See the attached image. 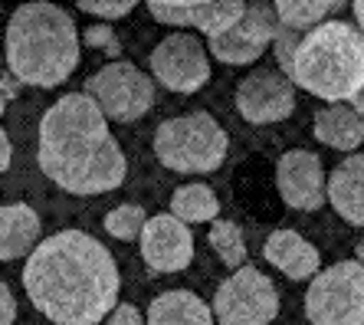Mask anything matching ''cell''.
<instances>
[{"mask_svg":"<svg viewBox=\"0 0 364 325\" xmlns=\"http://www.w3.org/2000/svg\"><path fill=\"white\" fill-rule=\"evenodd\" d=\"M141 257L154 273H181L194 260V230L171 214L148 217L138 233Z\"/></svg>","mask_w":364,"mask_h":325,"instance_id":"12","label":"cell"},{"mask_svg":"<svg viewBox=\"0 0 364 325\" xmlns=\"http://www.w3.org/2000/svg\"><path fill=\"white\" fill-rule=\"evenodd\" d=\"M325 197L335 207V214L351 227L364 223V158L348 154L331 174H325Z\"/></svg>","mask_w":364,"mask_h":325,"instance_id":"16","label":"cell"},{"mask_svg":"<svg viewBox=\"0 0 364 325\" xmlns=\"http://www.w3.org/2000/svg\"><path fill=\"white\" fill-rule=\"evenodd\" d=\"M207 240H210V247L217 250V257H220V263L227 266V270L246 266V240H243V230H240L233 220H220V217L210 220Z\"/></svg>","mask_w":364,"mask_h":325,"instance_id":"22","label":"cell"},{"mask_svg":"<svg viewBox=\"0 0 364 325\" xmlns=\"http://www.w3.org/2000/svg\"><path fill=\"white\" fill-rule=\"evenodd\" d=\"M230 138L210 112H191L158 125L154 158L181 174H210L227 158Z\"/></svg>","mask_w":364,"mask_h":325,"instance_id":"5","label":"cell"},{"mask_svg":"<svg viewBox=\"0 0 364 325\" xmlns=\"http://www.w3.org/2000/svg\"><path fill=\"white\" fill-rule=\"evenodd\" d=\"M79 10L82 14H92V17L102 20H115V17H125L135 10L132 0H79Z\"/></svg>","mask_w":364,"mask_h":325,"instance_id":"25","label":"cell"},{"mask_svg":"<svg viewBox=\"0 0 364 325\" xmlns=\"http://www.w3.org/2000/svg\"><path fill=\"white\" fill-rule=\"evenodd\" d=\"M286 79L328 105H348L361 115L364 99V36L348 20H325L292 50Z\"/></svg>","mask_w":364,"mask_h":325,"instance_id":"4","label":"cell"},{"mask_svg":"<svg viewBox=\"0 0 364 325\" xmlns=\"http://www.w3.org/2000/svg\"><path fill=\"white\" fill-rule=\"evenodd\" d=\"M7 69L20 86L56 89L79 66V30L63 7L20 4L7 23Z\"/></svg>","mask_w":364,"mask_h":325,"instance_id":"3","label":"cell"},{"mask_svg":"<svg viewBox=\"0 0 364 325\" xmlns=\"http://www.w3.org/2000/svg\"><path fill=\"white\" fill-rule=\"evenodd\" d=\"M151 73L164 89L191 95L210 82V60L197 36L171 33L151 50Z\"/></svg>","mask_w":364,"mask_h":325,"instance_id":"9","label":"cell"},{"mask_svg":"<svg viewBox=\"0 0 364 325\" xmlns=\"http://www.w3.org/2000/svg\"><path fill=\"white\" fill-rule=\"evenodd\" d=\"M10 158H14V145H10V138H7V132L0 129V174L10 168Z\"/></svg>","mask_w":364,"mask_h":325,"instance_id":"29","label":"cell"},{"mask_svg":"<svg viewBox=\"0 0 364 325\" xmlns=\"http://www.w3.org/2000/svg\"><path fill=\"white\" fill-rule=\"evenodd\" d=\"M7 105H10V99H7V92H4V89H0V115H4V112H7Z\"/></svg>","mask_w":364,"mask_h":325,"instance_id":"31","label":"cell"},{"mask_svg":"<svg viewBox=\"0 0 364 325\" xmlns=\"http://www.w3.org/2000/svg\"><path fill=\"white\" fill-rule=\"evenodd\" d=\"M82 95H89L95 102V109L102 112L105 122H138L144 119L154 105V82L144 76L135 63L115 60L105 63L99 73L85 79Z\"/></svg>","mask_w":364,"mask_h":325,"instance_id":"7","label":"cell"},{"mask_svg":"<svg viewBox=\"0 0 364 325\" xmlns=\"http://www.w3.org/2000/svg\"><path fill=\"white\" fill-rule=\"evenodd\" d=\"M144 325H213V316L197 292L171 289L151 299Z\"/></svg>","mask_w":364,"mask_h":325,"instance_id":"18","label":"cell"},{"mask_svg":"<svg viewBox=\"0 0 364 325\" xmlns=\"http://www.w3.org/2000/svg\"><path fill=\"white\" fill-rule=\"evenodd\" d=\"M40 240V217L30 204H4L0 207V260L30 257Z\"/></svg>","mask_w":364,"mask_h":325,"instance_id":"17","label":"cell"},{"mask_svg":"<svg viewBox=\"0 0 364 325\" xmlns=\"http://www.w3.org/2000/svg\"><path fill=\"white\" fill-rule=\"evenodd\" d=\"M23 289L56 325H99L119 306V266L95 237L60 230L36 243L23 266Z\"/></svg>","mask_w":364,"mask_h":325,"instance_id":"1","label":"cell"},{"mask_svg":"<svg viewBox=\"0 0 364 325\" xmlns=\"http://www.w3.org/2000/svg\"><path fill=\"white\" fill-rule=\"evenodd\" d=\"M144 220H148V214H144L141 204H122V207H115V211L105 214V230H109L115 240H125L128 243V240H138Z\"/></svg>","mask_w":364,"mask_h":325,"instance_id":"23","label":"cell"},{"mask_svg":"<svg viewBox=\"0 0 364 325\" xmlns=\"http://www.w3.org/2000/svg\"><path fill=\"white\" fill-rule=\"evenodd\" d=\"M82 40H85V46L105 53V56H112V60L122 53V40H119V33H115L109 23H92L89 30H85Z\"/></svg>","mask_w":364,"mask_h":325,"instance_id":"24","label":"cell"},{"mask_svg":"<svg viewBox=\"0 0 364 325\" xmlns=\"http://www.w3.org/2000/svg\"><path fill=\"white\" fill-rule=\"evenodd\" d=\"M263 260L269 266H276L289 279H312V276L318 273V266H322L318 250H315L302 233L289 230V227L269 233V240L263 243Z\"/></svg>","mask_w":364,"mask_h":325,"instance_id":"15","label":"cell"},{"mask_svg":"<svg viewBox=\"0 0 364 325\" xmlns=\"http://www.w3.org/2000/svg\"><path fill=\"white\" fill-rule=\"evenodd\" d=\"M0 63H4V53H0Z\"/></svg>","mask_w":364,"mask_h":325,"instance_id":"32","label":"cell"},{"mask_svg":"<svg viewBox=\"0 0 364 325\" xmlns=\"http://www.w3.org/2000/svg\"><path fill=\"white\" fill-rule=\"evenodd\" d=\"M338 7V0H279L272 4V17L289 33H309L318 23H325V17Z\"/></svg>","mask_w":364,"mask_h":325,"instance_id":"20","label":"cell"},{"mask_svg":"<svg viewBox=\"0 0 364 325\" xmlns=\"http://www.w3.org/2000/svg\"><path fill=\"white\" fill-rule=\"evenodd\" d=\"M109 325H144V319H141V312H138V306L119 302V306L109 312Z\"/></svg>","mask_w":364,"mask_h":325,"instance_id":"27","label":"cell"},{"mask_svg":"<svg viewBox=\"0 0 364 325\" xmlns=\"http://www.w3.org/2000/svg\"><path fill=\"white\" fill-rule=\"evenodd\" d=\"M296 109V89L279 69H253L237 86V112L250 125H276Z\"/></svg>","mask_w":364,"mask_h":325,"instance_id":"11","label":"cell"},{"mask_svg":"<svg viewBox=\"0 0 364 325\" xmlns=\"http://www.w3.org/2000/svg\"><path fill=\"white\" fill-rule=\"evenodd\" d=\"M0 89H4V92H7V99L10 102H14V99H17V89H20V82L14 76H10V73H0Z\"/></svg>","mask_w":364,"mask_h":325,"instance_id":"30","label":"cell"},{"mask_svg":"<svg viewBox=\"0 0 364 325\" xmlns=\"http://www.w3.org/2000/svg\"><path fill=\"white\" fill-rule=\"evenodd\" d=\"M151 17L158 23H168V26H194L200 33H207V40L230 26L237 23L243 17L246 4L243 0H151L148 4Z\"/></svg>","mask_w":364,"mask_h":325,"instance_id":"14","label":"cell"},{"mask_svg":"<svg viewBox=\"0 0 364 325\" xmlns=\"http://www.w3.org/2000/svg\"><path fill=\"white\" fill-rule=\"evenodd\" d=\"M14 319H17V299L7 282H0V325H14Z\"/></svg>","mask_w":364,"mask_h":325,"instance_id":"28","label":"cell"},{"mask_svg":"<svg viewBox=\"0 0 364 325\" xmlns=\"http://www.w3.org/2000/svg\"><path fill=\"white\" fill-rule=\"evenodd\" d=\"M276 188L292 211H318L325 204V168L315 151H286L276 164Z\"/></svg>","mask_w":364,"mask_h":325,"instance_id":"13","label":"cell"},{"mask_svg":"<svg viewBox=\"0 0 364 325\" xmlns=\"http://www.w3.org/2000/svg\"><path fill=\"white\" fill-rule=\"evenodd\" d=\"M276 30H279V23L272 17V4H246L243 17L230 26V30L210 36L203 46L210 50V56L217 63L246 66V63H256L269 50Z\"/></svg>","mask_w":364,"mask_h":325,"instance_id":"10","label":"cell"},{"mask_svg":"<svg viewBox=\"0 0 364 325\" xmlns=\"http://www.w3.org/2000/svg\"><path fill=\"white\" fill-rule=\"evenodd\" d=\"M36 161L53 184L79 197L122 188L128 171L119 138L82 92H66L43 112Z\"/></svg>","mask_w":364,"mask_h":325,"instance_id":"2","label":"cell"},{"mask_svg":"<svg viewBox=\"0 0 364 325\" xmlns=\"http://www.w3.org/2000/svg\"><path fill=\"white\" fill-rule=\"evenodd\" d=\"M309 325H364V266L341 260L315 273L305 292Z\"/></svg>","mask_w":364,"mask_h":325,"instance_id":"6","label":"cell"},{"mask_svg":"<svg viewBox=\"0 0 364 325\" xmlns=\"http://www.w3.org/2000/svg\"><path fill=\"white\" fill-rule=\"evenodd\" d=\"M315 138L335 151H355L364 138V122L351 105H322L315 112Z\"/></svg>","mask_w":364,"mask_h":325,"instance_id":"19","label":"cell"},{"mask_svg":"<svg viewBox=\"0 0 364 325\" xmlns=\"http://www.w3.org/2000/svg\"><path fill=\"white\" fill-rule=\"evenodd\" d=\"M217 325H272L279 316V289L256 266H240L213 292Z\"/></svg>","mask_w":364,"mask_h":325,"instance_id":"8","label":"cell"},{"mask_svg":"<svg viewBox=\"0 0 364 325\" xmlns=\"http://www.w3.org/2000/svg\"><path fill=\"white\" fill-rule=\"evenodd\" d=\"M220 214V204H217V194H213L207 184H181L171 197V217L181 223H210Z\"/></svg>","mask_w":364,"mask_h":325,"instance_id":"21","label":"cell"},{"mask_svg":"<svg viewBox=\"0 0 364 325\" xmlns=\"http://www.w3.org/2000/svg\"><path fill=\"white\" fill-rule=\"evenodd\" d=\"M296 33H289V30H276V36H272V46H276V60H279L282 66V76H286V69H289V60H292V50H296Z\"/></svg>","mask_w":364,"mask_h":325,"instance_id":"26","label":"cell"}]
</instances>
